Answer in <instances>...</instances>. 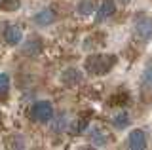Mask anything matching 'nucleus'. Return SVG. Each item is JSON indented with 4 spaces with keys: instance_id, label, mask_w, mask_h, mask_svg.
Returning <instances> with one entry per match:
<instances>
[{
    "instance_id": "f257e3e1",
    "label": "nucleus",
    "mask_w": 152,
    "mask_h": 150,
    "mask_svg": "<svg viewBox=\"0 0 152 150\" xmlns=\"http://www.w3.org/2000/svg\"><path fill=\"white\" fill-rule=\"evenodd\" d=\"M114 63H116V57H114V55L95 53V55L86 59L84 67H86V70H88L89 74H104L114 67Z\"/></svg>"
},
{
    "instance_id": "f8f14e48",
    "label": "nucleus",
    "mask_w": 152,
    "mask_h": 150,
    "mask_svg": "<svg viewBox=\"0 0 152 150\" xmlns=\"http://www.w3.org/2000/svg\"><path fill=\"white\" fill-rule=\"evenodd\" d=\"M141 86H142V90L152 91V63L146 65L145 72H142V76H141Z\"/></svg>"
},
{
    "instance_id": "423d86ee",
    "label": "nucleus",
    "mask_w": 152,
    "mask_h": 150,
    "mask_svg": "<svg viewBox=\"0 0 152 150\" xmlns=\"http://www.w3.org/2000/svg\"><path fill=\"white\" fill-rule=\"evenodd\" d=\"M4 40H6L8 46H17L21 44L23 40V31L19 25H8L6 31H4Z\"/></svg>"
},
{
    "instance_id": "ddd939ff",
    "label": "nucleus",
    "mask_w": 152,
    "mask_h": 150,
    "mask_svg": "<svg viewBox=\"0 0 152 150\" xmlns=\"http://www.w3.org/2000/svg\"><path fill=\"white\" fill-rule=\"evenodd\" d=\"M88 125H89V122L86 120V118H80V120H76L72 125H70V133H74V135H80V133H84L86 129H88Z\"/></svg>"
},
{
    "instance_id": "dca6fc26",
    "label": "nucleus",
    "mask_w": 152,
    "mask_h": 150,
    "mask_svg": "<svg viewBox=\"0 0 152 150\" xmlns=\"http://www.w3.org/2000/svg\"><path fill=\"white\" fill-rule=\"evenodd\" d=\"M10 91V76L6 72H0V97L8 95Z\"/></svg>"
},
{
    "instance_id": "7ed1b4c3",
    "label": "nucleus",
    "mask_w": 152,
    "mask_h": 150,
    "mask_svg": "<svg viewBox=\"0 0 152 150\" xmlns=\"http://www.w3.org/2000/svg\"><path fill=\"white\" fill-rule=\"evenodd\" d=\"M127 148L131 150H145L146 148V133L142 129H133L127 135Z\"/></svg>"
},
{
    "instance_id": "20e7f679",
    "label": "nucleus",
    "mask_w": 152,
    "mask_h": 150,
    "mask_svg": "<svg viewBox=\"0 0 152 150\" xmlns=\"http://www.w3.org/2000/svg\"><path fill=\"white\" fill-rule=\"evenodd\" d=\"M135 34L139 36L142 42L152 38V17H141L135 23Z\"/></svg>"
},
{
    "instance_id": "f03ea898",
    "label": "nucleus",
    "mask_w": 152,
    "mask_h": 150,
    "mask_svg": "<svg viewBox=\"0 0 152 150\" xmlns=\"http://www.w3.org/2000/svg\"><path fill=\"white\" fill-rule=\"evenodd\" d=\"M53 116H55L53 105L50 101H36L31 108V118L38 124H50Z\"/></svg>"
},
{
    "instance_id": "0eeeda50",
    "label": "nucleus",
    "mask_w": 152,
    "mask_h": 150,
    "mask_svg": "<svg viewBox=\"0 0 152 150\" xmlns=\"http://www.w3.org/2000/svg\"><path fill=\"white\" fill-rule=\"evenodd\" d=\"M89 135H91V143L95 144V146H99V148H103V146H108L110 144V133H107L103 127H93L91 131H89Z\"/></svg>"
},
{
    "instance_id": "9d476101",
    "label": "nucleus",
    "mask_w": 152,
    "mask_h": 150,
    "mask_svg": "<svg viewBox=\"0 0 152 150\" xmlns=\"http://www.w3.org/2000/svg\"><path fill=\"white\" fill-rule=\"evenodd\" d=\"M129 124H131V116L127 110H120L112 118V127H116V129H126Z\"/></svg>"
},
{
    "instance_id": "a211bd4d",
    "label": "nucleus",
    "mask_w": 152,
    "mask_h": 150,
    "mask_svg": "<svg viewBox=\"0 0 152 150\" xmlns=\"http://www.w3.org/2000/svg\"><path fill=\"white\" fill-rule=\"evenodd\" d=\"M129 2H131V0H118V4H122V6H127Z\"/></svg>"
},
{
    "instance_id": "1a4fd4ad",
    "label": "nucleus",
    "mask_w": 152,
    "mask_h": 150,
    "mask_svg": "<svg viewBox=\"0 0 152 150\" xmlns=\"http://www.w3.org/2000/svg\"><path fill=\"white\" fill-rule=\"evenodd\" d=\"M114 12H116L114 2H112V0H104L101 6H99V10H97V21H104L107 17L114 15Z\"/></svg>"
},
{
    "instance_id": "f3484780",
    "label": "nucleus",
    "mask_w": 152,
    "mask_h": 150,
    "mask_svg": "<svg viewBox=\"0 0 152 150\" xmlns=\"http://www.w3.org/2000/svg\"><path fill=\"white\" fill-rule=\"evenodd\" d=\"M19 8V0H2L0 2V10L4 12H13Z\"/></svg>"
},
{
    "instance_id": "6e6552de",
    "label": "nucleus",
    "mask_w": 152,
    "mask_h": 150,
    "mask_svg": "<svg viewBox=\"0 0 152 150\" xmlns=\"http://www.w3.org/2000/svg\"><path fill=\"white\" fill-rule=\"evenodd\" d=\"M61 82L65 86H78L82 82V72L76 68H66L63 74H61Z\"/></svg>"
},
{
    "instance_id": "4468645a",
    "label": "nucleus",
    "mask_w": 152,
    "mask_h": 150,
    "mask_svg": "<svg viewBox=\"0 0 152 150\" xmlns=\"http://www.w3.org/2000/svg\"><path fill=\"white\" fill-rule=\"evenodd\" d=\"M66 116H59L57 120H53L51 118V131L53 133H61V131H65V127H66Z\"/></svg>"
},
{
    "instance_id": "2eb2a0df",
    "label": "nucleus",
    "mask_w": 152,
    "mask_h": 150,
    "mask_svg": "<svg viewBox=\"0 0 152 150\" xmlns=\"http://www.w3.org/2000/svg\"><path fill=\"white\" fill-rule=\"evenodd\" d=\"M93 12H95V6H93L91 0H82V2H80V6H78L80 15H91Z\"/></svg>"
},
{
    "instance_id": "9b49d317",
    "label": "nucleus",
    "mask_w": 152,
    "mask_h": 150,
    "mask_svg": "<svg viewBox=\"0 0 152 150\" xmlns=\"http://www.w3.org/2000/svg\"><path fill=\"white\" fill-rule=\"evenodd\" d=\"M42 51V40H38V38H32V40H28L25 46H23V53L25 55H38Z\"/></svg>"
},
{
    "instance_id": "39448f33",
    "label": "nucleus",
    "mask_w": 152,
    "mask_h": 150,
    "mask_svg": "<svg viewBox=\"0 0 152 150\" xmlns=\"http://www.w3.org/2000/svg\"><path fill=\"white\" fill-rule=\"evenodd\" d=\"M32 21H34V25H38V27H48V25H51V23L57 21V13H55L53 8H44V10H40L32 17Z\"/></svg>"
}]
</instances>
